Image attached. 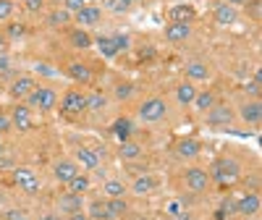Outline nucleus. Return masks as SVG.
<instances>
[{"label":"nucleus","instance_id":"40","mask_svg":"<svg viewBox=\"0 0 262 220\" xmlns=\"http://www.w3.org/2000/svg\"><path fill=\"white\" fill-rule=\"evenodd\" d=\"M84 6H86V0H63V8H66V11H69L71 16H74L76 11H81Z\"/></svg>","mask_w":262,"mask_h":220},{"label":"nucleus","instance_id":"9","mask_svg":"<svg viewBox=\"0 0 262 220\" xmlns=\"http://www.w3.org/2000/svg\"><path fill=\"white\" fill-rule=\"evenodd\" d=\"M84 207V194H71V191H63L58 196V212L63 215H71V212H79Z\"/></svg>","mask_w":262,"mask_h":220},{"label":"nucleus","instance_id":"50","mask_svg":"<svg viewBox=\"0 0 262 220\" xmlns=\"http://www.w3.org/2000/svg\"><path fill=\"white\" fill-rule=\"evenodd\" d=\"M173 220H191V215H189L186 210H181L179 215H173Z\"/></svg>","mask_w":262,"mask_h":220},{"label":"nucleus","instance_id":"35","mask_svg":"<svg viewBox=\"0 0 262 220\" xmlns=\"http://www.w3.org/2000/svg\"><path fill=\"white\" fill-rule=\"evenodd\" d=\"M69 21H71V13L66 8H55L48 13V27H66Z\"/></svg>","mask_w":262,"mask_h":220},{"label":"nucleus","instance_id":"54","mask_svg":"<svg viewBox=\"0 0 262 220\" xmlns=\"http://www.w3.org/2000/svg\"><path fill=\"white\" fill-rule=\"evenodd\" d=\"M0 155H3V144H0Z\"/></svg>","mask_w":262,"mask_h":220},{"label":"nucleus","instance_id":"15","mask_svg":"<svg viewBox=\"0 0 262 220\" xmlns=\"http://www.w3.org/2000/svg\"><path fill=\"white\" fill-rule=\"evenodd\" d=\"M53 175L58 184H69L74 175H79V165L74 160H58L55 168H53Z\"/></svg>","mask_w":262,"mask_h":220},{"label":"nucleus","instance_id":"55","mask_svg":"<svg viewBox=\"0 0 262 220\" xmlns=\"http://www.w3.org/2000/svg\"><path fill=\"white\" fill-rule=\"evenodd\" d=\"M21 220H29V217H21Z\"/></svg>","mask_w":262,"mask_h":220},{"label":"nucleus","instance_id":"53","mask_svg":"<svg viewBox=\"0 0 262 220\" xmlns=\"http://www.w3.org/2000/svg\"><path fill=\"white\" fill-rule=\"evenodd\" d=\"M3 202H6V196H3V191H0V207H3Z\"/></svg>","mask_w":262,"mask_h":220},{"label":"nucleus","instance_id":"11","mask_svg":"<svg viewBox=\"0 0 262 220\" xmlns=\"http://www.w3.org/2000/svg\"><path fill=\"white\" fill-rule=\"evenodd\" d=\"M34 90H37V81H34L32 76H18V79L11 84V90H8V92H11L13 100H27Z\"/></svg>","mask_w":262,"mask_h":220},{"label":"nucleus","instance_id":"8","mask_svg":"<svg viewBox=\"0 0 262 220\" xmlns=\"http://www.w3.org/2000/svg\"><path fill=\"white\" fill-rule=\"evenodd\" d=\"M259 212V194L257 191H247L236 200V215H244V217H252Z\"/></svg>","mask_w":262,"mask_h":220},{"label":"nucleus","instance_id":"24","mask_svg":"<svg viewBox=\"0 0 262 220\" xmlns=\"http://www.w3.org/2000/svg\"><path fill=\"white\" fill-rule=\"evenodd\" d=\"M194 16H196V11L191 8V6H173L170 8V21H181V24H191L194 21Z\"/></svg>","mask_w":262,"mask_h":220},{"label":"nucleus","instance_id":"5","mask_svg":"<svg viewBox=\"0 0 262 220\" xmlns=\"http://www.w3.org/2000/svg\"><path fill=\"white\" fill-rule=\"evenodd\" d=\"M233 118H236L233 107L226 105V102H215V105L207 110V123L215 126V128H226V126H231Z\"/></svg>","mask_w":262,"mask_h":220},{"label":"nucleus","instance_id":"41","mask_svg":"<svg viewBox=\"0 0 262 220\" xmlns=\"http://www.w3.org/2000/svg\"><path fill=\"white\" fill-rule=\"evenodd\" d=\"M113 42H116V50H118V53L128 50V45H131V39H128V34H113Z\"/></svg>","mask_w":262,"mask_h":220},{"label":"nucleus","instance_id":"33","mask_svg":"<svg viewBox=\"0 0 262 220\" xmlns=\"http://www.w3.org/2000/svg\"><path fill=\"white\" fill-rule=\"evenodd\" d=\"M191 105H194L196 110H200V113H207V110L215 105V95H212V92H207V90H205V92H196V97H194V102H191Z\"/></svg>","mask_w":262,"mask_h":220},{"label":"nucleus","instance_id":"43","mask_svg":"<svg viewBox=\"0 0 262 220\" xmlns=\"http://www.w3.org/2000/svg\"><path fill=\"white\" fill-rule=\"evenodd\" d=\"M24 6L29 13H39L42 8H45V0H24Z\"/></svg>","mask_w":262,"mask_h":220},{"label":"nucleus","instance_id":"48","mask_svg":"<svg viewBox=\"0 0 262 220\" xmlns=\"http://www.w3.org/2000/svg\"><path fill=\"white\" fill-rule=\"evenodd\" d=\"M6 50H8V39H6L3 32H0V55H6Z\"/></svg>","mask_w":262,"mask_h":220},{"label":"nucleus","instance_id":"22","mask_svg":"<svg viewBox=\"0 0 262 220\" xmlns=\"http://www.w3.org/2000/svg\"><path fill=\"white\" fill-rule=\"evenodd\" d=\"M196 86H194V81H181L179 86H176V100H179V105H191L194 102V97H196Z\"/></svg>","mask_w":262,"mask_h":220},{"label":"nucleus","instance_id":"2","mask_svg":"<svg viewBox=\"0 0 262 220\" xmlns=\"http://www.w3.org/2000/svg\"><path fill=\"white\" fill-rule=\"evenodd\" d=\"M137 116H139V121H144V123H158V121H163V118L168 116V102H165L163 97H149V100H144V102L139 105Z\"/></svg>","mask_w":262,"mask_h":220},{"label":"nucleus","instance_id":"39","mask_svg":"<svg viewBox=\"0 0 262 220\" xmlns=\"http://www.w3.org/2000/svg\"><path fill=\"white\" fill-rule=\"evenodd\" d=\"M134 90H137L134 84H118V86H116V97H118V100H128L131 95H134Z\"/></svg>","mask_w":262,"mask_h":220},{"label":"nucleus","instance_id":"51","mask_svg":"<svg viewBox=\"0 0 262 220\" xmlns=\"http://www.w3.org/2000/svg\"><path fill=\"white\" fill-rule=\"evenodd\" d=\"M42 220H63V217L55 215V212H48V215H42Z\"/></svg>","mask_w":262,"mask_h":220},{"label":"nucleus","instance_id":"42","mask_svg":"<svg viewBox=\"0 0 262 220\" xmlns=\"http://www.w3.org/2000/svg\"><path fill=\"white\" fill-rule=\"evenodd\" d=\"M244 8H247V13H249L252 18H259V11H262V3H259V0H249V3H247Z\"/></svg>","mask_w":262,"mask_h":220},{"label":"nucleus","instance_id":"19","mask_svg":"<svg viewBox=\"0 0 262 220\" xmlns=\"http://www.w3.org/2000/svg\"><path fill=\"white\" fill-rule=\"evenodd\" d=\"M76 160L86 168V170H97L100 168V155L95 149H90V147H79L76 149Z\"/></svg>","mask_w":262,"mask_h":220},{"label":"nucleus","instance_id":"45","mask_svg":"<svg viewBox=\"0 0 262 220\" xmlns=\"http://www.w3.org/2000/svg\"><path fill=\"white\" fill-rule=\"evenodd\" d=\"M11 128H13V123H11V116L0 113V134H8Z\"/></svg>","mask_w":262,"mask_h":220},{"label":"nucleus","instance_id":"16","mask_svg":"<svg viewBox=\"0 0 262 220\" xmlns=\"http://www.w3.org/2000/svg\"><path fill=\"white\" fill-rule=\"evenodd\" d=\"M191 37V24H181V21H170L165 29V39L179 45V42H186Z\"/></svg>","mask_w":262,"mask_h":220},{"label":"nucleus","instance_id":"29","mask_svg":"<svg viewBox=\"0 0 262 220\" xmlns=\"http://www.w3.org/2000/svg\"><path fill=\"white\" fill-rule=\"evenodd\" d=\"M90 186H92V181L79 173V175H74V179L66 184V191H71V194H86V191H90Z\"/></svg>","mask_w":262,"mask_h":220},{"label":"nucleus","instance_id":"10","mask_svg":"<svg viewBox=\"0 0 262 220\" xmlns=\"http://www.w3.org/2000/svg\"><path fill=\"white\" fill-rule=\"evenodd\" d=\"M11 123L16 126V131H29L32 128V107L27 102H18L11 113Z\"/></svg>","mask_w":262,"mask_h":220},{"label":"nucleus","instance_id":"52","mask_svg":"<svg viewBox=\"0 0 262 220\" xmlns=\"http://www.w3.org/2000/svg\"><path fill=\"white\" fill-rule=\"evenodd\" d=\"M226 3H231V6L236 8V6H247V3H249V0H226Z\"/></svg>","mask_w":262,"mask_h":220},{"label":"nucleus","instance_id":"37","mask_svg":"<svg viewBox=\"0 0 262 220\" xmlns=\"http://www.w3.org/2000/svg\"><path fill=\"white\" fill-rule=\"evenodd\" d=\"M217 212H221L223 217H228V215H236V200H233V196H226V200L221 202V210H217Z\"/></svg>","mask_w":262,"mask_h":220},{"label":"nucleus","instance_id":"23","mask_svg":"<svg viewBox=\"0 0 262 220\" xmlns=\"http://www.w3.org/2000/svg\"><path fill=\"white\" fill-rule=\"evenodd\" d=\"M186 76H189V81H207L210 79V69L202 60H191L186 65Z\"/></svg>","mask_w":262,"mask_h":220},{"label":"nucleus","instance_id":"30","mask_svg":"<svg viewBox=\"0 0 262 220\" xmlns=\"http://www.w3.org/2000/svg\"><path fill=\"white\" fill-rule=\"evenodd\" d=\"M92 42H95V45L100 48V53H102L105 58H116V55H118L113 37H105V34H100V37H97V39H92Z\"/></svg>","mask_w":262,"mask_h":220},{"label":"nucleus","instance_id":"12","mask_svg":"<svg viewBox=\"0 0 262 220\" xmlns=\"http://www.w3.org/2000/svg\"><path fill=\"white\" fill-rule=\"evenodd\" d=\"M74 18H76V24H79V27H95V24H100V18H102V8L86 3L81 11L74 13Z\"/></svg>","mask_w":262,"mask_h":220},{"label":"nucleus","instance_id":"25","mask_svg":"<svg viewBox=\"0 0 262 220\" xmlns=\"http://www.w3.org/2000/svg\"><path fill=\"white\" fill-rule=\"evenodd\" d=\"M102 191H105L107 200H118V196L126 194V184H123L121 179H107V181L102 184Z\"/></svg>","mask_w":262,"mask_h":220},{"label":"nucleus","instance_id":"13","mask_svg":"<svg viewBox=\"0 0 262 220\" xmlns=\"http://www.w3.org/2000/svg\"><path fill=\"white\" fill-rule=\"evenodd\" d=\"M238 118H242L244 123L257 126V123L262 121V102H259V100H249V102H244L242 107H238Z\"/></svg>","mask_w":262,"mask_h":220},{"label":"nucleus","instance_id":"31","mask_svg":"<svg viewBox=\"0 0 262 220\" xmlns=\"http://www.w3.org/2000/svg\"><path fill=\"white\" fill-rule=\"evenodd\" d=\"M105 107H107V97L102 92H90L86 95V110H90V113H100V110H105Z\"/></svg>","mask_w":262,"mask_h":220},{"label":"nucleus","instance_id":"1","mask_svg":"<svg viewBox=\"0 0 262 220\" xmlns=\"http://www.w3.org/2000/svg\"><path fill=\"white\" fill-rule=\"evenodd\" d=\"M210 173V181H215L217 186H233L238 179H242V165H238L233 158H221L215 160Z\"/></svg>","mask_w":262,"mask_h":220},{"label":"nucleus","instance_id":"32","mask_svg":"<svg viewBox=\"0 0 262 220\" xmlns=\"http://www.w3.org/2000/svg\"><path fill=\"white\" fill-rule=\"evenodd\" d=\"M137 0H102V11H111V13H126L131 11Z\"/></svg>","mask_w":262,"mask_h":220},{"label":"nucleus","instance_id":"17","mask_svg":"<svg viewBox=\"0 0 262 220\" xmlns=\"http://www.w3.org/2000/svg\"><path fill=\"white\" fill-rule=\"evenodd\" d=\"M200 152H202V144L196 142V139H181V142L176 144V155H179V158H184V160L196 158Z\"/></svg>","mask_w":262,"mask_h":220},{"label":"nucleus","instance_id":"4","mask_svg":"<svg viewBox=\"0 0 262 220\" xmlns=\"http://www.w3.org/2000/svg\"><path fill=\"white\" fill-rule=\"evenodd\" d=\"M184 184H186L194 194H202V191H207V186H210L212 181H210V173H207L205 168L191 165V168H186V173H184Z\"/></svg>","mask_w":262,"mask_h":220},{"label":"nucleus","instance_id":"34","mask_svg":"<svg viewBox=\"0 0 262 220\" xmlns=\"http://www.w3.org/2000/svg\"><path fill=\"white\" fill-rule=\"evenodd\" d=\"M86 217H90V220H111V217H107L105 200H95V202H90V210H86Z\"/></svg>","mask_w":262,"mask_h":220},{"label":"nucleus","instance_id":"14","mask_svg":"<svg viewBox=\"0 0 262 220\" xmlns=\"http://www.w3.org/2000/svg\"><path fill=\"white\" fill-rule=\"evenodd\" d=\"M212 16H215V24H221V27H231V24H236V21H238V11L231 3H226V0L215 6V13Z\"/></svg>","mask_w":262,"mask_h":220},{"label":"nucleus","instance_id":"49","mask_svg":"<svg viewBox=\"0 0 262 220\" xmlns=\"http://www.w3.org/2000/svg\"><path fill=\"white\" fill-rule=\"evenodd\" d=\"M69 220H90V217H86V212H81V210H79V212H71V215H69Z\"/></svg>","mask_w":262,"mask_h":220},{"label":"nucleus","instance_id":"46","mask_svg":"<svg viewBox=\"0 0 262 220\" xmlns=\"http://www.w3.org/2000/svg\"><path fill=\"white\" fill-rule=\"evenodd\" d=\"M21 217H27L24 210H8V212L3 215V220H21Z\"/></svg>","mask_w":262,"mask_h":220},{"label":"nucleus","instance_id":"27","mask_svg":"<svg viewBox=\"0 0 262 220\" xmlns=\"http://www.w3.org/2000/svg\"><path fill=\"white\" fill-rule=\"evenodd\" d=\"M105 207H107V217H111V220L123 217V215H126V210H128L123 196H118V200H105Z\"/></svg>","mask_w":262,"mask_h":220},{"label":"nucleus","instance_id":"18","mask_svg":"<svg viewBox=\"0 0 262 220\" xmlns=\"http://www.w3.org/2000/svg\"><path fill=\"white\" fill-rule=\"evenodd\" d=\"M66 74H69L74 81H79V84H90L92 81V71H90V65H86V63H69Z\"/></svg>","mask_w":262,"mask_h":220},{"label":"nucleus","instance_id":"26","mask_svg":"<svg viewBox=\"0 0 262 220\" xmlns=\"http://www.w3.org/2000/svg\"><path fill=\"white\" fill-rule=\"evenodd\" d=\"M118 155H121V160H139L142 158V144H137V142H121V149H118Z\"/></svg>","mask_w":262,"mask_h":220},{"label":"nucleus","instance_id":"21","mask_svg":"<svg viewBox=\"0 0 262 220\" xmlns=\"http://www.w3.org/2000/svg\"><path fill=\"white\" fill-rule=\"evenodd\" d=\"M111 131H113V137H116L118 142H128L131 134H134V123H131L128 118H118V121H113Z\"/></svg>","mask_w":262,"mask_h":220},{"label":"nucleus","instance_id":"28","mask_svg":"<svg viewBox=\"0 0 262 220\" xmlns=\"http://www.w3.org/2000/svg\"><path fill=\"white\" fill-rule=\"evenodd\" d=\"M69 42H71L74 48H79V50L92 48V37L86 34V29H71V34H69Z\"/></svg>","mask_w":262,"mask_h":220},{"label":"nucleus","instance_id":"6","mask_svg":"<svg viewBox=\"0 0 262 220\" xmlns=\"http://www.w3.org/2000/svg\"><path fill=\"white\" fill-rule=\"evenodd\" d=\"M60 110H63L66 116L84 113V110H86V95L79 92V90H69V92L63 95V100H60Z\"/></svg>","mask_w":262,"mask_h":220},{"label":"nucleus","instance_id":"36","mask_svg":"<svg viewBox=\"0 0 262 220\" xmlns=\"http://www.w3.org/2000/svg\"><path fill=\"white\" fill-rule=\"evenodd\" d=\"M259 79H262L259 71H254V79L247 84V92L252 95V100H259V95H262V84H259Z\"/></svg>","mask_w":262,"mask_h":220},{"label":"nucleus","instance_id":"47","mask_svg":"<svg viewBox=\"0 0 262 220\" xmlns=\"http://www.w3.org/2000/svg\"><path fill=\"white\" fill-rule=\"evenodd\" d=\"M179 212H181V205H179V202H170V205H168V215H170V217L179 215Z\"/></svg>","mask_w":262,"mask_h":220},{"label":"nucleus","instance_id":"44","mask_svg":"<svg viewBox=\"0 0 262 220\" xmlns=\"http://www.w3.org/2000/svg\"><path fill=\"white\" fill-rule=\"evenodd\" d=\"M6 37H11V39L24 37V24H11V27H8V32H6Z\"/></svg>","mask_w":262,"mask_h":220},{"label":"nucleus","instance_id":"20","mask_svg":"<svg viewBox=\"0 0 262 220\" xmlns=\"http://www.w3.org/2000/svg\"><path fill=\"white\" fill-rule=\"evenodd\" d=\"M158 189V181L152 179V175H137L134 184H131V191H134L137 196H144V194H152Z\"/></svg>","mask_w":262,"mask_h":220},{"label":"nucleus","instance_id":"38","mask_svg":"<svg viewBox=\"0 0 262 220\" xmlns=\"http://www.w3.org/2000/svg\"><path fill=\"white\" fill-rule=\"evenodd\" d=\"M13 8H16L13 0H0V21H8L13 16Z\"/></svg>","mask_w":262,"mask_h":220},{"label":"nucleus","instance_id":"3","mask_svg":"<svg viewBox=\"0 0 262 220\" xmlns=\"http://www.w3.org/2000/svg\"><path fill=\"white\" fill-rule=\"evenodd\" d=\"M27 105L29 107H37V110H53L58 105V92L53 90V86H37V90L27 97Z\"/></svg>","mask_w":262,"mask_h":220},{"label":"nucleus","instance_id":"7","mask_svg":"<svg viewBox=\"0 0 262 220\" xmlns=\"http://www.w3.org/2000/svg\"><path fill=\"white\" fill-rule=\"evenodd\" d=\"M13 181L16 186H21L27 194H37L39 191V179H37V173L32 168H13Z\"/></svg>","mask_w":262,"mask_h":220}]
</instances>
